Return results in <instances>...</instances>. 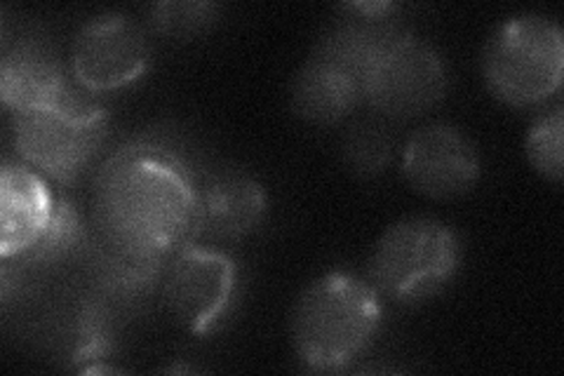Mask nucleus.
<instances>
[{"label": "nucleus", "mask_w": 564, "mask_h": 376, "mask_svg": "<svg viewBox=\"0 0 564 376\" xmlns=\"http://www.w3.org/2000/svg\"><path fill=\"white\" fill-rule=\"evenodd\" d=\"M215 3H158L151 8V24L167 39L186 41L217 22Z\"/></svg>", "instance_id": "a211bd4d"}, {"label": "nucleus", "mask_w": 564, "mask_h": 376, "mask_svg": "<svg viewBox=\"0 0 564 376\" xmlns=\"http://www.w3.org/2000/svg\"><path fill=\"white\" fill-rule=\"evenodd\" d=\"M165 264V257L139 253V249L99 238L95 268L99 282L109 292L128 297L147 292L161 278Z\"/></svg>", "instance_id": "4468645a"}, {"label": "nucleus", "mask_w": 564, "mask_h": 376, "mask_svg": "<svg viewBox=\"0 0 564 376\" xmlns=\"http://www.w3.org/2000/svg\"><path fill=\"white\" fill-rule=\"evenodd\" d=\"M290 101L302 120L334 125L356 111L362 101V83L346 68L313 52L292 80Z\"/></svg>", "instance_id": "9b49d317"}, {"label": "nucleus", "mask_w": 564, "mask_h": 376, "mask_svg": "<svg viewBox=\"0 0 564 376\" xmlns=\"http://www.w3.org/2000/svg\"><path fill=\"white\" fill-rule=\"evenodd\" d=\"M445 89L443 57L426 41L400 31L369 66L362 80V99L383 116L416 118L437 106Z\"/></svg>", "instance_id": "423d86ee"}, {"label": "nucleus", "mask_w": 564, "mask_h": 376, "mask_svg": "<svg viewBox=\"0 0 564 376\" xmlns=\"http://www.w3.org/2000/svg\"><path fill=\"white\" fill-rule=\"evenodd\" d=\"M383 320L381 294L369 280L332 271L299 297L292 311V346L313 372H341L372 344Z\"/></svg>", "instance_id": "f03ea898"}, {"label": "nucleus", "mask_w": 564, "mask_h": 376, "mask_svg": "<svg viewBox=\"0 0 564 376\" xmlns=\"http://www.w3.org/2000/svg\"><path fill=\"white\" fill-rule=\"evenodd\" d=\"M95 219L99 238L174 259L200 233V191L172 151L137 141L97 172Z\"/></svg>", "instance_id": "f257e3e1"}, {"label": "nucleus", "mask_w": 564, "mask_h": 376, "mask_svg": "<svg viewBox=\"0 0 564 376\" xmlns=\"http://www.w3.org/2000/svg\"><path fill=\"white\" fill-rule=\"evenodd\" d=\"M83 240H85V230H83L78 212L74 210V205H70L68 201L57 198L50 226L45 228L41 240L35 243L24 255V259H29L31 264H35V261H59L66 255L74 253L76 247H80Z\"/></svg>", "instance_id": "f3484780"}, {"label": "nucleus", "mask_w": 564, "mask_h": 376, "mask_svg": "<svg viewBox=\"0 0 564 376\" xmlns=\"http://www.w3.org/2000/svg\"><path fill=\"white\" fill-rule=\"evenodd\" d=\"M55 193L29 165H6L0 174V255L24 257L41 240L55 212Z\"/></svg>", "instance_id": "9d476101"}, {"label": "nucleus", "mask_w": 564, "mask_h": 376, "mask_svg": "<svg viewBox=\"0 0 564 376\" xmlns=\"http://www.w3.org/2000/svg\"><path fill=\"white\" fill-rule=\"evenodd\" d=\"M151 47L130 17L106 12L93 17L70 45V74L87 93H113L147 74Z\"/></svg>", "instance_id": "0eeeda50"}, {"label": "nucleus", "mask_w": 564, "mask_h": 376, "mask_svg": "<svg viewBox=\"0 0 564 376\" xmlns=\"http://www.w3.org/2000/svg\"><path fill=\"white\" fill-rule=\"evenodd\" d=\"M236 284L238 268L231 257L188 245L170 264L165 307L188 334H209L231 309Z\"/></svg>", "instance_id": "6e6552de"}, {"label": "nucleus", "mask_w": 564, "mask_h": 376, "mask_svg": "<svg viewBox=\"0 0 564 376\" xmlns=\"http://www.w3.org/2000/svg\"><path fill=\"white\" fill-rule=\"evenodd\" d=\"M14 149L33 170L57 182L76 179L106 137V114L74 93L62 99L12 114Z\"/></svg>", "instance_id": "39448f33"}, {"label": "nucleus", "mask_w": 564, "mask_h": 376, "mask_svg": "<svg viewBox=\"0 0 564 376\" xmlns=\"http://www.w3.org/2000/svg\"><path fill=\"white\" fill-rule=\"evenodd\" d=\"M482 74L489 93L510 106H534L555 95L564 74V35L543 14L510 17L489 35Z\"/></svg>", "instance_id": "20e7f679"}, {"label": "nucleus", "mask_w": 564, "mask_h": 376, "mask_svg": "<svg viewBox=\"0 0 564 376\" xmlns=\"http://www.w3.org/2000/svg\"><path fill=\"white\" fill-rule=\"evenodd\" d=\"M562 144H564V109L555 106L553 111L543 114L534 120L532 128L527 132V158L532 168L549 182L560 184L562 182Z\"/></svg>", "instance_id": "dca6fc26"}, {"label": "nucleus", "mask_w": 564, "mask_h": 376, "mask_svg": "<svg viewBox=\"0 0 564 376\" xmlns=\"http://www.w3.org/2000/svg\"><path fill=\"white\" fill-rule=\"evenodd\" d=\"M462 240L440 219L408 217L383 230L369 257V282L398 303H419L443 292L462 266Z\"/></svg>", "instance_id": "7ed1b4c3"}, {"label": "nucleus", "mask_w": 564, "mask_h": 376, "mask_svg": "<svg viewBox=\"0 0 564 376\" xmlns=\"http://www.w3.org/2000/svg\"><path fill=\"white\" fill-rule=\"evenodd\" d=\"M59 62L35 43H22L6 52L0 64V97L12 114L45 106L68 95Z\"/></svg>", "instance_id": "ddd939ff"}, {"label": "nucleus", "mask_w": 564, "mask_h": 376, "mask_svg": "<svg viewBox=\"0 0 564 376\" xmlns=\"http://www.w3.org/2000/svg\"><path fill=\"white\" fill-rule=\"evenodd\" d=\"M402 174L416 193L449 201L478 184L480 155L462 130L435 122L416 130L404 144Z\"/></svg>", "instance_id": "1a4fd4ad"}, {"label": "nucleus", "mask_w": 564, "mask_h": 376, "mask_svg": "<svg viewBox=\"0 0 564 376\" xmlns=\"http://www.w3.org/2000/svg\"><path fill=\"white\" fill-rule=\"evenodd\" d=\"M269 212L267 191L247 174H221L200 193V230L238 240L257 230Z\"/></svg>", "instance_id": "f8f14e48"}, {"label": "nucleus", "mask_w": 564, "mask_h": 376, "mask_svg": "<svg viewBox=\"0 0 564 376\" xmlns=\"http://www.w3.org/2000/svg\"><path fill=\"white\" fill-rule=\"evenodd\" d=\"M346 168L358 176H379L393 163L395 141L377 122H362L352 128L341 147Z\"/></svg>", "instance_id": "2eb2a0df"}]
</instances>
